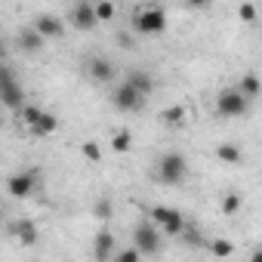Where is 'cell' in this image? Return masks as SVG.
Instances as JSON below:
<instances>
[{"instance_id": "1", "label": "cell", "mask_w": 262, "mask_h": 262, "mask_svg": "<svg viewBox=\"0 0 262 262\" xmlns=\"http://www.w3.org/2000/svg\"><path fill=\"white\" fill-rule=\"evenodd\" d=\"M0 105L10 111H22V105H25V90L19 83V74H16V68H10L4 62H0Z\"/></svg>"}, {"instance_id": "2", "label": "cell", "mask_w": 262, "mask_h": 262, "mask_svg": "<svg viewBox=\"0 0 262 262\" xmlns=\"http://www.w3.org/2000/svg\"><path fill=\"white\" fill-rule=\"evenodd\" d=\"M188 176V161L179 155V151H167L158 158L155 164V179L164 182V185H179L182 179Z\"/></svg>"}, {"instance_id": "3", "label": "cell", "mask_w": 262, "mask_h": 262, "mask_svg": "<svg viewBox=\"0 0 262 262\" xmlns=\"http://www.w3.org/2000/svg\"><path fill=\"white\" fill-rule=\"evenodd\" d=\"M161 237H164V231L155 222H139L136 231H133V247L142 256H158L161 253Z\"/></svg>"}, {"instance_id": "4", "label": "cell", "mask_w": 262, "mask_h": 262, "mask_svg": "<svg viewBox=\"0 0 262 262\" xmlns=\"http://www.w3.org/2000/svg\"><path fill=\"white\" fill-rule=\"evenodd\" d=\"M216 111H219V117H244L250 111V102L237 93V86H225L216 96Z\"/></svg>"}, {"instance_id": "5", "label": "cell", "mask_w": 262, "mask_h": 262, "mask_svg": "<svg viewBox=\"0 0 262 262\" xmlns=\"http://www.w3.org/2000/svg\"><path fill=\"white\" fill-rule=\"evenodd\" d=\"M133 31L136 34H164L167 31V13L151 7V10H142L133 16Z\"/></svg>"}, {"instance_id": "6", "label": "cell", "mask_w": 262, "mask_h": 262, "mask_svg": "<svg viewBox=\"0 0 262 262\" xmlns=\"http://www.w3.org/2000/svg\"><path fill=\"white\" fill-rule=\"evenodd\" d=\"M40 188V173L37 170H19L7 179V191L13 198H31Z\"/></svg>"}, {"instance_id": "7", "label": "cell", "mask_w": 262, "mask_h": 262, "mask_svg": "<svg viewBox=\"0 0 262 262\" xmlns=\"http://www.w3.org/2000/svg\"><path fill=\"white\" fill-rule=\"evenodd\" d=\"M151 222H155L164 234H179V231L185 228V216H182L176 207H164V204L151 207Z\"/></svg>"}, {"instance_id": "8", "label": "cell", "mask_w": 262, "mask_h": 262, "mask_svg": "<svg viewBox=\"0 0 262 262\" xmlns=\"http://www.w3.org/2000/svg\"><path fill=\"white\" fill-rule=\"evenodd\" d=\"M111 102H114V108H120V111H139V108L145 105V96H142V93H136L133 86L123 80V83H117V86H114Z\"/></svg>"}, {"instance_id": "9", "label": "cell", "mask_w": 262, "mask_h": 262, "mask_svg": "<svg viewBox=\"0 0 262 262\" xmlns=\"http://www.w3.org/2000/svg\"><path fill=\"white\" fill-rule=\"evenodd\" d=\"M43 40H53V37H62V31H65V25L53 16V13H40L37 19H34V25H31Z\"/></svg>"}, {"instance_id": "10", "label": "cell", "mask_w": 262, "mask_h": 262, "mask_svg": "<svg viewBox=\"0 0 262 262\" xmlns=\"http://www.w3.org/2000/svg\"><path fill=\"white\" fill-rule=\"evenodd\" d=\"M10 231H13V237H16L19 244H25V247H34V244L40 241V228H37L31 219H16V222L10 225Z\"/></svg>"}, {"instance_id": "11", "label": "cell", "mask_w": 262, "mask_h": 262, "mask_svg": "<svg viewBox=\"0 0 262 262\" xmlns=\"http://www.w3.org/2000/svg\"><path fill=\"white\" fill-rule=\"evenodd\" d=\"M56 129H59V120H56V114H50V111H40L37 120L28 123V133H31L34 139H47V136L56 133Z\"/></svg>"}, {"instance_id": "12", "label": "cell", "mask_w": 262, "mask_h": 262, "mask_svg": "<svg viewBox=\"0 0 262 262\" xmlns=\"http://www.w3.org/2000/svg\"><path fill=\"white\" fill-rule=\"evenodd\" d=\"M96 10H93V4H77L74 10H71V25L77 28V31H90V28H96Z\"/></svg>"}, {"instance_id": "13", "label": "cell", "mask_w": 262, "mask_h": 262, "mask_svg": "<svg viewBox=\"0 0 262 262\" xmlns=\"http://www.w3.org/2000/svg\"><path fill=\"white\" fill-rule=\"evenodd\" d=\"M86 74L93 80H99V83H108V80H114V65L108 59H102V56H93L86 62Z\"/></svg>"}, {"instance_id": "14", "label": "cell", "mask_w": 262, "mask_h": 262, "mask_svg": "<svg viewBox=\"0 0 262 262\" xmlns=\"http://www.w3.org/2000/svg\"><path fill=\"white\" fill-rule=\"evenodd\" d=\"M126 83L133 86L136 93H142V96H151V93H155V77H151L145 68H133V71L126 74Z\"/></svg>"}, {"instance_id": "15", "label": "cell", "mask_w": 262, "mask_h": 262, "mask_svg": "<svg viewBox=\"0 0 262 262\" xmlns=\"http://www.w3.org/2000/svg\"><path fill=\"white\" fill-rule=\"evenodd\" d=\"M111 253H114V234H111L108 228H102V231L96 234V247H93V256H96L99 262H105V259H111Z\"/></svg>"}, {"instance_id": "16", "label": "cell", "mask_w": 262, "mask_h": 262, "mask_svg": "<svg viewBox=\"0 0 262 262\" xmlns=\"http://www.w3.org/2000/svg\"><path fill=\"white\" fill-rule=\"evenodd\" d=\"M43 43H47V40H43L34 28L22 31V34H19V40H16V47H19L22 53H40V50H43Z\"/></svg>"}, {"instance_id": "17", "label": "cell", "mask_w": 262, "mask_h": 262, "mask_svg": "<svg viewBox=\"0 0 262 262\" xmlns=\"http://www.w3.org/2000/svg\"><path fill=\"white\" fill-rule=\"evenodd\" d=\"M216 158H219L222 164H228V167H241V164H244V151H241L234 142H222V145L216 148Z\"/></svg>"}, {"instance_id": "18", "label": "cell", "mask_w": 262, "mask_h": 262, "mask_svg": "<svg viewBox=\"0 0 262 262\" xmlns=\"http://www.w3.org/2000/svg\"><path fill=\"white\" fill-rule=\"evenodd\" d=\"M259 90H262V86H259V77H256V74H244L241 83H237V93H241L247 102H253V99L259 96Z\"/></svg>"}, {"instance_id": "19", "label": "cell", "mask_w": 262, "mask_h": 262, "mask_svg": "<svg viewBox=\"0 0 262 262\" xmlns=\"http://www.w3.org/2000/svg\"><path fill=\"white\" fill-rule=\"evenodd\" d=\"M111 148L114 151H129L133 148V133H129V129H117L111 136Z\"/></svg>"}, {"instance_id": "20", "label": "cell", "mask_w": 262, "mask_h": 262, "mask_svg": "<svg viewBox=\"0 0 262 262\" xmlns=\"http://www.w3.org/2000/svg\"><path fill=\"white\" fill-rule=\"evenodd\" d=\"M185 114H188V111H185L182 105H170V108L161 114V120H164V123H170V126H179V123L185 120Z\"/></svg>"}, {"instance_id": "21", "label": "cell", "mask_w": 262, "mask_h": 262, "mask_svg": "<svg viewBox=\"0 0 262 262\" xmlns=\"http://www.w3.org/2000/svg\"><path fill=\"white\" fill-rule=\"evenodd\" d=\"M241 207H244V198H241L237 191H228L225 201H222V213H225V216H234Z\"/></svg>"}, {"instance_id": "22", "label": "cell", "mask_w": 262, "mask_h": 262, "mask_svg": "<svg viewBox=\"0 0 262 262\" xmlns=\"http://www.w3.org/2000/svg\"><path fill=\"white\" fill-rule=\"evenodd\" d=\"M111 213H114V204H111V198H102V201H96V207H93V216L96 219H111Z\"/></svg>"}, {"instance_id": "23", "label": "cell", "mask_w": 262, "mask_h": 262, "mask_svg": "<svg viewBox=\"0 0 262 262\" xmlns=\"http://www.w3.org/2000/svg\"><path fill=\"white\" fill-rule=\"evenodd\" d=\"M93 10H96V19L99 22H111L114 19V0H102V4H96Z\"/></svg>"}, {"instance_id": "24", "label": "cell", "mask_w": 262, "mask_h": 262, "mask_svg": "<svg viewBox=\"0 0 262 262\" xmlns=\"http://www.w3.org/2000/svg\"><path fill=\"white\" fill-rule=\"evenodd\" d=\"M111 259H114V262H139V259H142V253H139L136 247H129V250H114V253H111Z\"/></svg>"}, {"instance_id": "25", "label": "cell", "mask_w": 262, "mask_h": 262, "mask_svg": "<svg viewBox=\"0 0 262 262\" xmlns=\"http://www.w3.org/2000/svg\"><path fill=\"white\" fill-rule=\"evenodd\" d=\"M210 253H213V256H219V259H228V256L234 253V247H231L228 241H222V237H219V241H213V244H210Z\"/></svg>"}, {"instance_id": "26", "label": "cell", "mask_w": 262, "mask_h": 262, "mask_svg": "<svg viewBox=\"0 0 262 262\" xmlns=\"http://www.w3.org/2000/svg\"><path fill=\"white\" fill-rule=\"evenodd\" d=\"M237 19H241L244 25H253V22H256V4H241V7H237Z\"/></svg>"}, {"instance_id": "27", "label": "cell", "mask_w": 262, "mask_h": 262, "mask_svg": "<svg viewBox=\"0 0 262 262\" xmlns=\"http://www.w3.org/2000/svg\"><path fill=\"white\" fill-rule=\"evenodd\" d=\"M80 151H83V158H86L90 164H99V161H102V151H99V145H96V142H83V145H80Z\"/></svg>"}, {"instance_id": "28", "label": "cell", "mask_w": 262, "mask_h": 262, "mask_svg": "<svg viewBox=\"0 0 262 262\" xmlns=\"http://www.w3.org/2000/svg\"><path fill=\"white\" fill-rule=\"evenodd\" d=\"M210 4H213V0H185V7H188V10H207Z\"/></svg>"}, {"instance_id": "29", "label": "cell", "mask_w": 262, "mask_h": 262, "mask_svg": "<svg viewBox=\"0 0 262 262\" xmlns=\"http://www.w3.org/2000/svg\"><path fill=\"white\" fill-rule=\"evenodd\" d=\"M4 59H7V47H4V43H0V62H4Z\"/></svg>"}, {"instance_id": "30", "label": "cell", "mask_w": 262, "mask_h": 262, "mask_svg": "<svg viewBox=\"0 0 262 262\" xmlns=\"http://www.w3.org/2000/svg\"><path fill=\"white\" fill-rule=\"evenodd\" d=\"M0 219H4V207H0Z\"/></svg>"}, {"instance_id": "31", "label": "cell", "mask_w": 262, "mask_h": 262, "mask_svg": "<svg viewBox=\"0 0 262 262\" xmlns=\"http://www.w3.org/2000/svg\"><path fill=\"white\" fill-rule=\"evenodd\" d=\"M0 126H4V117H0Z\"/></svg>"}, {"instance_id": "32", "label": "cell", "mask_w": 262, "mask_h": 262, "mask_svg": "<svg viewBox=\"0 0 262 262\" xmlns=\"http://www.w3.org/2000/svg\"><path fill=\"white\" fill-rule=\"evenodd\" d=\"M114 4H120V0H114Z\"/></svg>"}]
</instances>
